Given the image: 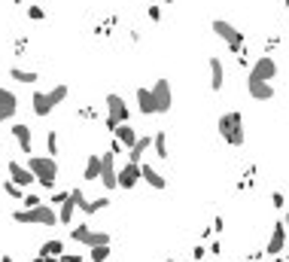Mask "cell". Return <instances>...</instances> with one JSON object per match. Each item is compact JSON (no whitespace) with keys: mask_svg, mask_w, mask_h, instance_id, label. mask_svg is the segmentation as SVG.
Here are the masks:
<instances>
[{"mask_svg":"<svg viewBox=\"0 0 289 262\" xmlns=\"http://www.w3.org/2000/svg\"><path fill=\"white\" fill-rule=\"evenodd\" d=\"M27 168L43 189H52L58 183V162L52 156H27Z\"/></svg>","mask_w":289,"mask_h":262,"instance_id":"cell-1","label":"cell"},{"mask_svg":"<svg viewBox=\"0 0 289 262\" xmlns=\"http://www.w3.org/2000/svg\"><path fill=\"white\" fill-rule=\"evenodd\" d=\"M216 131H219V137L226 140V143H232V147H244V113H222L219 116V125H216Z\"/></svg>","mask_w":289,"mask_h":262,"instance_id":"cell-2","label":"cell"},{"mask_svg":"<svg viewBox=\"0 0 289 262\" xmlns=\"http://www.w3.org/2000/svg\"><path fill=\"white\" fill-rule=\"evenodd\" d=\"M12 220L21 223V226H49V229H52V226L58 223V214L52 211V205H37V208H30V211H15Z\"/></svg>","mask_w":289,"mask_h":262,"instance_id":"cell-3","label":"cell"},{"mask_svg":"<svg viewBox=\"0 0 289 262\" xmlns=\"http://www.w3.org/2000/svg\"><path fill=\"white\" fill-rule=\"evenodd\" d=\"M213 34H219V40H226L229 43V49L238 55V52H244L247 49V43H244V34L232 24V21H222V18H216L213 21Z\"/></svg>","mask_w":289,"mask_h":262,"instance_id":"cell-4","label":"cell"},{"mask_svg":"<svg viewBox=\"0 0 289 262\" xmlns=\"http://www.w3.org/2000/svg\"><path fill=\"white\" fill-rule=\"evenodd\" d=\"M128 122V107H125V98L122 95H107V128L113 131L116 125Z\"/></svg>","mask_w":289,"mask_h":262,"instance_id":"cell-5","label":"cell"},{"mask_svg":"<svg viewBox=\"0 0 289 262\" xmlns=\"http://www.w3.org/2000/svg\"><path fill=\"white\" fill-rule=\"evenodd\" d=\"M101 186L107 189V192H113V189H119V168H116V156L113 153H104L101 156Z\"/></svg>","mask_w":289,"mask_h":262,"instance_id":"cell-6","label":"cell"},{"mask_svg":"<svg viewBox=\"0 0 289 262\" xmlns=\"http://www.w3.org/2000/svg\"><path fill=\"white\" fill-rule=\"evenodd\" d=\"M70 238L76 244H85V247H98V244H110V235L107 232H98L91 226H73L70 229Z\"/></svg>","mask_w":289,"mask_h":262,"instance_id":"cell-7","label":"cell"},{"mask_svg":"<svg viewBox=\"0 0 289 262\" xmlns=\"http://www.w3.org/2000/svg\"><path fill=\"white\" fill-rule=\"evenodd\" d=\"M274 76H277V61L271 55H265V58L256 61V67L250 70V79L247 82H271Z\"/></svg>","mask_w":289,"mask_h":262,"instance_id":"cell-8","label":"cell"},{"mask_svg":"<svg viewBox=\"0 0 289 262\" xmlns=\"http://www.w3.org/2000/svg\"><path fill=\"white\" fill-rule=\"evenodd\" d=\"M149 92H152V101H155V113H171V107H174L171 82H168V79H158Z\"/></svg>","mask_w":289,"mask_h":262,"instance_id":"cell-9","label":"cell"},{"mask_svg":"<svg viewBox=\"0 0 289 262\" xmlns=\"http://www.w3.org/2000/svg\"><path fill=\"white\" fill-rule=\"evenodd\" d=\"M6 171H9V180H12L15 186H21V189H27L30 183H37V180H34V174H30V168H27V165H21V162H9V165H6Z\"/></svg>","mask_w":289,"mask_h":262,"instance_id":"cell-10","label":"cell"},{"mask_svg":"<svg viewBox=\"0 0 289 262\" xmlns=\"http://www.w3.org/2000/svg\"><path fill=\"white\" fill-rule=\"evenodd\" d=\"M140 180H143V177H140V165L125 162V165L119 168V189H134Z\"/></svg>","mask_w":289,"mask_h":262,"instance_id":"cell-11","label":"cell"},{"mask_svg":"<svg viewBox=\"0 0 289 262\" xmlns=\"http://www.w3.org/2000/svg\"><path fill=\"white\" fill-rule=\"evenodd\" d=\"M283 247H286V223H274V232H271V238H268L265 253H268V256H277V253H283Z\"/></svg>","mask_w":289,"mask_h":262,"instance_id":"cell-12","label":"cell"},{"mask_svg":"<svg viewBox=\"0 0 289 262\" xmlns=\"http://www.w3.org/2000/svg\"><path fill=\"white\" fill-rule=\"evenodd\" d=\"M15 110H18V98H15L9 89H0V125H3L6 119H12Z\"/></svg>","mask_w":289,"mask_h":262,"instance_id":"cell-13","label":"cell"},{"mask_svg":"<svg viewBox=\"0 0 289 262\" xmlns=\"http://www.w3.org/2000/svg\"><path fill=\"white\" fill-rule=\"evenodd\" d=\"M12 137L18 140V147H21L24 156H34V150H30V128H27L24 122H15V125H12Z\"/></svg>","mask_w":289,"mask_h":262,"instance_id":"cell-14","label":"cell"},{"mask_svg":"<svg viewBox=\"0 0 289 262\" xmlns=\"http://www.w3.org/2000/svg\"><path fill=\"white\" fill-rule=\"evenodd\" d=\"M152 147V137L146 134V137H137L134 140V147L128 150V162H134V165H143V153Z\"/></svg>","mask_w":289,"mask_h":262,"instance_id":"cell-15","label":"cell"},{"mask_svg":"<svg viewBox=\"0 0 289 262\" xmlns=\"http://www.w3.org/2000/svg\"><path fill=\"white\" fill-rule=\"evenodd\" d=\"M113 137H116L122 147H128V150H131V147H134V140H137V131H134L128 122H122V125H116V128H113Z\"/></svg>","mask_w":289,"mask_h":262,"instance_id":"cell-16","label":"cell"},{"mask_svg":"<svg viewBox=\"0 0 289 262\" xmlns=\"http://www.w3.org/2000/svg\"><path fill=\"white\" fill-rule=\"evenodd\" d=\"M247 89H250V98H256V101H271L274 98L271 82H247Z\"/></svg>","mask_w":289,"mask_h":262,"instance_id":"cell-17","label":"cell"},{"mask_svg":"<svg viewBox=\"0 0 289 262\" xmlns=\"http://www.w3.org/2000/svg\"><path fill=\"white\" fill-rule=\"evenodd\" d=\"M140 177H143L152 189H165V186H168V180H165V177H162L152 165H140Z\"/></svg>","mask_w":289,"mask_h":262,"instance_id":"cell-18","label":"cell"},{"mask_svg":"<svg viewBox=\"0 0 289 262\" xmlns=\"http://www.w3.org/2000/svg\"><path fill=\"white\" fill-rule=\"evenodd\" d=\"M222 79H226V73H222V61H219V58H210V89L219 92V89H222Z\"/></svg>","mask_w":289,"mask_h":262,"instance_id":"cell-19","label":"cell"},{"mask_svg":"<svg viewBox=\"0 0 289 262\" xmlns=\"http://www.w3.org/2000/svg\"><path fill=\"white\" fill-rule=\"evenodd\" d=\"M137 104H140V113L143 116H152L155 113V101H152V92L149 89H137Z\"/></svg>","mask_w":289,"mask_h":262,"instance_id":"cell-20","label":"cell"},{"mask_svg":"<svg viewBox=\"0 0 289 262\" xmlns=\"http://www.w3.org/2000/svg\"><path fill=\"white\" fill-rule=\"evenodd\" d=\"M30 104H34V113L37 116H49L52 113V104H49V98H46V92H34V98H30Z\"/></svg>","mask_w":289,"mask_h":262,"instance_id":"cell-21","label":"cell"},{"mask_svg":"<svg viewBox=\"0 0 289 262\" xmlns=\"http://www.w3.org/2000/svg\"><path fill=\"white\" fill-rule=\"evenodd\" d=\"M152 147H155V156H158L162 162H168V159H171V153H168V131H155Z\"/></svg>","mask_w":289,"mask_h":262,"instance_id":"cell-22","label":"cell"},{"mask_svg":"<svg viewBox=\"0 0 289 262\" xmlns=\"http://www.w3.org/2000/svg\"><path fill=\"white\" fill-rule=\"evenodd\" d=\"M61 253H64V241H58V238H49V241L40 247V253H37V256H43V259H46V256H61Z\"/></svg>","mask_w":289,"mask_h":262,"instance_id":"cell-23","label":"cell"},{"mask_svg":"<svg viewBox=\"0 0 289 262\" xmlns=\"http://www.w3.org/2000/svg\"><path fill=\"white\" fill-rule=\"evenodd\" d=\"M82 177H85V180H94V183H98V177H101V156H88Z\"/></svg>","mask_w":289,"mask_h":262,"instance_id":"cell-24","label":"cell"},{"mask_svg":"<svg viewBox=\"0 0 289 262\" xmlns=\"http://www.w3.org/2000/svg\"><path fill=\"white\" fill-rule=\"evenodd\" d=\"M9 76H12L15 82H37V79H40V73H34V70H21V67H12Z\"/></svg>","mask_w":289,"mask_h":262,"instance_id":"cell-25","label":"cell"},{"mask_svg":"<svg viewBox=\"0 0 289 262\" xmlns=\"http://www.w3.org/2000/svg\"><path fill=\"white\" fill-rule=\"evenodd\" d=\"M73 211H76V205L67 198V201L61 205V211H58V223H61V226H70V223H73Z\"/></svg>","mask_w":289,"mask_h":262,"instance_id":"cell-26","label":"cell"},{"mask_svg":"<svg viewBox=\"0 0 289 262\" xmlns=\"http://www.w3.org/2000/svg\"><path fill=\"white\" fill-rule=\"evenodd\" d=\"M46 98H49V104H52V110H55V107H58V104L67 98V85H64V82H61V85H55V89H52Z\"/></svg>","mask_w":289,"mask_h":262,"instance_id":"cell-27","label":"cell"},{"mask_svg":"<svg viewBox=\"0 0 289 262\" xmlns=\"http://www.w3.org/2000/svg\"><path fill=\"white\" fill-rule=\"evenodd\" d=\"M110 256V244H98V247H88V259L91 262H104Z\"/></svg>","mask_w":289,"mask_h":262,"instance_id":"cell-28","label":"cell"},{"mask_svg":"<svg viewBox=\"0 0 289 262\" xmlns=\"http://www.w3.org/2000/svg\"><path fill=\"white\" fill-rule=\"evenodd\" d=\"M3 192H6L9 198H15V201H18V198H24V189H21V186H15L12 180H3Z\"/></svg>","mask_w":289,"mask_h":262,"instance_id":"cell-29","label":"cell"},{"mask_svg":"<svg viewBox=\"0 0 289 262\" xmlns=\"http://www.w3.org/2000/svg\"><path fill=\"white\" fill-rule=\"evenodd\" d=\"M46 150H49V156H52V159L58 156V134H55V131H49V134H46Z\"/></svg>","mask_w":289,"mask_h":262,"instance_id":"cell-30","label":"cell"},{"mask_svg":"<svg viewBox=\"0 0 289 262\" xmlns=\"http://www.w3.org/2000/svg\"><path fill=\"white\" fill-rule=\"evenodd\" d=\"M24 12H27V18H34V21H43V18H46V9H43V6H37V3H34V6H27Z\"/></svg>","mask_w":289,"mask_h":262,"instance_id":"cell-31","label":"cell"},{"mask_svg":"<svg viewBox=\"0 0 289 262\" xmlns=\"http://www.w3.org/2000/svg\"><path fill=\"white\" fill-rule=\"evenodd\" d=\"M67 195H70V192L58 189V192H52V195H49V205H64V201H67Z\"/></svg>","mask_w":289,"mask_h":262,"instance_id":"cell-32","label":"cell"},{"mask_svg":"<svg viewBox=\"0 0 289 262\" xmlns=\"http://www.w3.org/2000/svg\"><path fill=\"white\" fill-rule=\"evenodd\" d=\"M37 205H43V198H40V195H24V211L37 208Z\"/></svg>","mask_w":289,"mask_h":262,"instance_id":"cell-33","label":"cell"},{"mask_svg":"<svg viewBox=\"0 0 289 262\" xmlns=\"http://www.w3.org/2000/svg\"><path fill=\"white\" fill-rule=\"evenodd\" d=\"M146 12H149V18H152V21H162V6H149Z\"/></svg>","mask_w":289,"mask_h":262,"instance_id":"cell-34","label":"cell"},{"mask_svg":"<svg viewBox=\"0 0 289 262\" xmlns=\"http://www.w3.org/2000/svg\"><path fill=\"white\" fill-rule=\"evenodd\" d=\"M271 201H274V208H283V205H286V198H283V192H274V195H271Z\"/></svg>","mask_w":289,"mask_h":262,"instance_id":"cell-35","label":"cell"},{"mask_svg":"<svg viewBox=\"0 0 289 262\" xmlns=\"http://www.w3.org/2000/svg\"><path fill=\"white\" fill-rule=\"evenodd\" d=\"M58 259L61 262H82V256H76V253H61Z\"/></svg>","mask_w":289,"mask_h":262,"instance_id":"cell-36","label":"cell"},{"mask_svg":"<svg viewBox=\"0 0 289 262\" xmlns=\"http://www.w3.org/2000/svg\"><path fill=\"white\" fill-rule=\"evenodd\" d=\"M110 153H113V156H122V143H119V140H113V143H110Z\"/></svg>","mask_w":289,"mask_h":262,"instance_id":"cell-37","label":"cell"},{"mask_svg":"<svg viewBox=\"0 0 289 262\" xmlns=\"http://www.w3.org/2000/svg\"><path fill=\"white\" fill-rule=\"evenodd\" d=\"M222 226H226V220H222V217H216V220H213V229H210V232H222Z\"/></svg>","mask_w":289,"mask_h":262,"instance_id":"cell-38","label":"cell"},{"mask_svg":"<svg viewBox=\"0 0 289 262\" xmlns=\"http://www.w3.org/2000/svg\"><path fill=\"white\" fill-rule=\"evenodd\" d=\"M207 253H213V256H219V253H222V244H219V241H216V244H213V247H210V250H207Z\"/></svg>","mask_w":289,"mask_h":262,"instance_id":"cell-39","label":"cell"},{"mask_svg":"<svg viewBox=\"0 0 289 262\" xmlns=\"http://www.w3.org/2000/svg\"><path fill=\"white\" fill-rule=\"evenodd\" d=\"M0 262H15V259H12L9 253H3V256H0Z\"/></svg>","mask_w":289,"mask_h":262,"instance_id":"cell-40","label":"cell"},{"mask_svg":"<svg viewBox=\"0 0 289 262\" xmlns=\"http://www.w3.org/2000/svg\"><path fill=\"white\" fill-rule=\"evenodd\" d=\"M43 262H61V259H58V256H46Z\"/></svg>","mask_w":289,"mask_h":262,"instance_id":"cell-41","label":"cell"},{"mask_svg":"<svg viewBox=\"0 0 289 262\" xmlns=\"http://www.w3.org/2000/svg\"><path fill=\"white\" fill-rule=\"evenodd\" d=\"M9 3H15V6H21V0H9Z\"/></svg>","mask_w":289,"mask_h":262,"instance_id":"cell-42","label":"cell"},{"mask_svg":"<svg viewBox=\"0 0 289 262\" xmlns=\"http://www.w3.org/2000/svg\"><path fill=\"white\" fill-rule=\"evenodd\" d=\"M283 223H286V226H289V214H286V217H283Z\"/></svg>","mask_w":289,"mask_h":262,"instance_id":"cell-43","label":"cell"},{"mask_svg":"<svg viewBox=\"0 0 289 262\" xmlns=\"http://www.w3.org/2000/svg\"><path fill=\"white\" fill-rule=\"evenodd\" d=\"M34 262H43V256H37V259H34Z\"/></svg>","mask_w":289,"mask_h":262,"instance_id":"cell-44","label":"cell"},{"mask_svg":"<svg viewBox=\"0 0 289 262\" xmlns=\"http://www.w3.org/2000/svg\"><path fill=\"white\" fill-rule=\"evenodd\" d=\"M165 3H174V0H165Z\"/></svg>","mask_w":289,"mask_h":262,"instance_id":"cell-45","label":"cell"},{"mask_svg":"<svg viewBox=\"0 0 289 262\" xmlns=\"http://www.w3.org/2000/svg\"><path fill=\"white\" fill-rule=\"evenodd\" d=\"M286 9H289V0H286Z\"/></svg>","mask_w":289,"mask_h":262,"instance_id":"cell-46","label":"cell"},{"mask_svg":"<svg viewBox=\"0 0 289 262\" xmlns=\"http://www.w3.org/2000/svg\"><path fill=\"white\" fill-rule=\"evenodd\" d=\"M286 98H289V95H286Z\"/></svg>","mask_w":289,"mask_h":262,"instance_id":"cell-47","label":"cell"},{"mask_svg":"<svg viewBox=\"0 0 289 262\" xmlns=\"http://www.w3.org/2000/svg\"><path fill=\"white\" fill-rule=\"evenodd\" d=\"M286 262H289V259H286Z\"/></svg>","mask_w":289,"mask_h":262,"instance_id":"cell-48","label":"cell"}]
</instances>
